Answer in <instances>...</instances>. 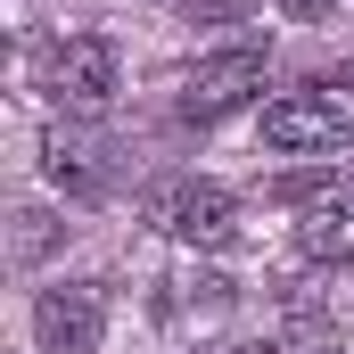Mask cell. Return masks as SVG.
<instances>
[{"label":"cell","mask_w":354,"mask_h":354,"mask_svg":"<svg viewBox=\"0 0 354 354\" xmlns=\"http://www.w3.org/2000/svg\"><path fill=\"white\" fill-rule=\"evenodd\" d=\"M338 0H280V17H297V25H313V17H330Z\"/></svg>","instance_id":"8"},{"label":"cell","mask_w":354,"mask_h":354,"mask_svg":"<svg viewBox=\"0 0 354 354\" xmlns=\"http://www.w3.org/2000/svg\"><path fill=\"white\" fill-rule=\"evenodd\" d=\"M41 91H50L58 107H107V99H115V41L66 33V41L41 58Z\"/></svg>","instance_id":"5"},{"label":"cell","mask_w":354,"mask_h":354,"mask_svg":"<svg viewBox=\"0 0 354 354\" xmlns=\"http://www.w3.org/2000/svg\"><path fill=\"white\" fill-rule=\"evenodd\" d=\"M107 338V297L66 280V288H41L33 297V346L41 354H99Z\"/></svg>","instance_id":"4"},{"label":"cell","mask_w":354,"mask_h":354,"mask_svg":"<svg viewBox=\"0 0 354 354\" xmlns=\"http://www.w3.org/2000/svg\"><path fill=\"white\" fill-rule=\"evenodd\" d=\"M297 248H305L313 264H346V256H354V189H330V198H313V206H305Z\"/></svg>","instance_id":"6"},{"label":"cell","mask_w":354,"mask_h":354,"mask_svg":"<svg viewBox=\"0 0 354 354\" xmlns=\"http://www.w3.org/2000/svg\"><path fill=\"white\" fill-rule=\"evenodd\" d=\"M41 174L58 181L66 198H99V189H107L99 149H91V140H66V132H50V140H41Z\"/></svg>","instance_id":"7"},{"label":"cell","mask_w":354,"mask_h":354,"mask_svg":"<svg viewBox=\"0 0 354 354\" xmlns=\"http://www.w3.org/2000/svg\"><path fill=\"white\" fill-rule=\"evenodd\" d=\"M140 214L181 239V248H231L239 239V206H231V189H214V181H157L149 198H140Z\"/></svg>","instance_id":"1"},{"label":"cell","mask_w":354,"mask_h":354,"mask_svg":"<svg viewBox=\"0 0 354 354\" xmlns=\"http://www.w3.org/2000/svg\"><path fill=\"white\" fill-rule=\"evenodd\" d=\"M264 50L256 41H239V50H214V58H198L189 66V83H181V115L189 124H214V115H231V107H248L256 91H264Z\"/></svg>","instance_id":"3"},{"label":"cell","mask_w":354,"mask_h":354,"mask_svg":"<svg viewBox=\"0 0 354 354\" xmlns=\"http://www.w3.org/2000/svg\"><path fill=\"white\" fill-rule=\"evenodd\" d=\"M264 149H280V157H346L354 124L330 91H288V99L264 107Z\"/></svg>","instance_id":"2"},{"label":"cell","mask_w":354,"mask_h":354,"mask_svg":"<svg viewBox=\"0 0 354 354\" xmlns=\"http://www.w3.org/2000/svg\"><path fill=\"white\" fill-rule=\"evenodd\" d=\"M231 354H280V346H264V338H248V346H231Z\"/></svg>","instance_id":"9"}]
</instances>
